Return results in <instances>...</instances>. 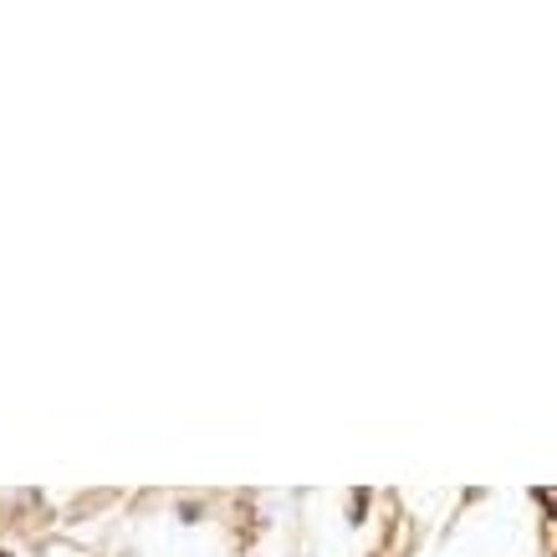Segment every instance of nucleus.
<instances>
[{
  "label": "nucleus",
  "mask_w": 557,
  "mask_h": 557,
  "mask_svg": "<svg viewBox=\"0 0 557 557\" xmlns=\"http://www.w3.org/2000/svg\"><path fill=\"white\" fill-rule=\"evenodd\" d=\"M537 502H542V507H547V511H553V517H557V491H537Z\"/></svg>",
  "instance_id": "f257e3e1"
},
{
  "label": "nucleus",
  "mask_w": 557,
  "mask_h": 557,
  "mask_svg": "<svg viewBox=\"0 0 557 557\" xmlns=\"http://www.w3.org/2000/svg\"><path fill=\"white\" fill-rule=\"evenodd\" d=\"M0 557H11V553H0Z\"/></svg>",
  "instance_id": "f03ea898"
}]
</instances>
